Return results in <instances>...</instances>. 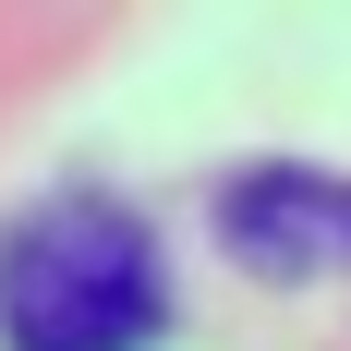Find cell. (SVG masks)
I'll return each mask as SVG.
<instances>
[{
  "label": "cell",
  "instance_id": "1",
  "mask_svg": "<svg viewBox=\"0 0 351 351\" xmlns=\"http://www.w3.org/2000/svg\"><path fill=\"white\" fill-rule=\"evenodd\" d=\"M158 315V243L121 194H36L0 230V351H145Z\"/></svg>",
  "mask_w": 351,
  "mask_h": 351
},
{
  "label": "cell",
  "instance_id": "2",
  "mask_svg": "<svg viewBox=\"0 0 351 351\" xmlns=\"http://www.w3.org/2000/svg\"><path fill=\"white\" fill-rule=\"evenodd\" d=\"M230 254L254 279H351V182L339 170H243L230 206H218Z\"/></svg>",
  "mask_w": 351,
  "mask_h": 351
}]
</instances>
